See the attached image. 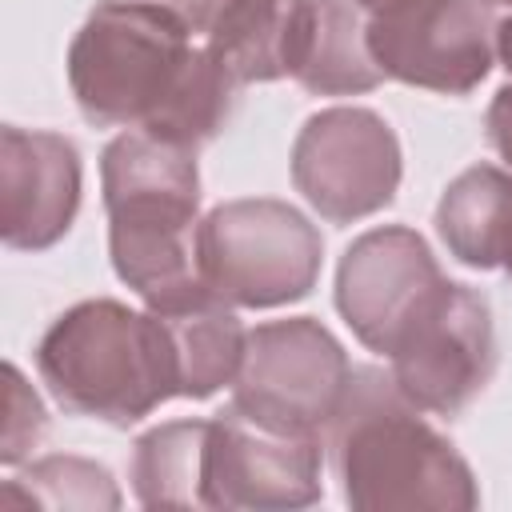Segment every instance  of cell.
Returning <instances> with one entry per match:
<instances>
[{
	"label": "cell",
	"instance_id": "277c9868",
	"mask_svg": "<svg viewBox=\"0 0 512 512\" xmlns=\"http://www.w3.org/2000/svg\"><path fill=\"white\" fill-rule=\"evenodd\" d=\"M36 372L72 416L128 428L176 396V360L164 320L96 296L60 312L36 344Z\"/></svg>",
	"mask_w": 512,
	"mask_h": 512
},
{
	"label": "cell",
	"instance_id": "7c38bea8",
	"mask_svg": "<svg viewBox=\"0 0 512 512\" xmlns=\"http://www.w3.org/2000/svg\"><path fill=\"white\" fill-rule=\"evenodd\" d=\"M80 152L60 132L0 128V240L16 252L60 244L80 212Z\"/></svg>",
	"mask_w": 512,
	"mask_h": 512
},
{
	"label": "cell",
	"instance_id": "3957f363",
	"mask_svg": "<svg viewBox=\"0 0 512 512\" xmlns=\"http://www.w3.org/2000/svg\"><path fill=\"white\" fill-rule=\"evenodd\" d=\"M108 252L144 308L200 292V168L196 148L152 132H120L100 156Z\"/></svg>",
	"mask_w": 512,
	"mask_h": 512
},
{
	"label": "cell",
	"instance_id": "9a60e30c",
	"mask_svg": "<svg viewBox=\"0 0 512 512\" xmlns=\"http://www.w3.org/2000/svg\"><path fill=\"white\" fill-rule=\"evenodd\" d=\"M436 232L464 268L512 264V172L496 164L464 168L436 204Z\"/></svg>",
	"mask_w": 512,
	"mask_h": 512
},
{
	"label": "cell",
	"instance_id": "5bb4252c",
	"mask_svg": "<svg viewBox=\"0 0 512 512\" xmlns=\"http://www.w3.org/2000/svg\"><path fill=\"white\" fill-rule=\"evenodd\" d=\"M308 0H232L208 32V52L244 88L296 72Z\"/></svg>",
	"mask_w": 512,
	"mask_h": 512
},
{
	"label": "cell",
	"instance_id": "cb8c5ba5",
	"mask_svg": "<svg viewBox=\"0 0 512 512\" xmlns=\"http://www.w3.org/2000/svg\"><path fill=\"white\" fill-rule=\"evenodd\" d=\"M488 4H508V8H512V0H488Z\"/></svg>",
	"mask_w": 512,
	"mask_h": 512
},
{
	"label": "cell",
	"instance_id": "6da1fadb",
	"mask_svg": "<svg viewBox=\"0 0 512 512\" xmlns=\"http://www.w3.org/2000/svg\"><path fill=\"white\" fill-rule=\"evenodd\" d=\"M68 88L96 128H140L200 148L216 140L240 84L160 0H100L68 44Z\"/></svg>",
	"mask_w": 512,
	"mask_h": 512
},
{
	"label": "cell",
	"instance_id": "8992f818",
	"mask_svg": "<svg viewBox=\"0 0 512 512\" xmlns=\"http://www.w3.org/2000/svg\"><path fill=\"white\" fill-rule=\"evenodd\" d=\"M392 376L400 392L432 412L460 416L496 372V328L488 300L444 276V284L404 324L392 352Z\"/></svg>",
	"mask_w": 512,
	"mask_h": 512
},
{
	"label": "cell",
	"instance_id": "2e32d148",
	"mask_svg": "<svg viewBox=\"0 0 512 512\" xmlns=\"http://www.w3.org/2000/svg\"><path fill=\"white\" fill-rule=\"evenodd\" d=\"M292 80L312 96H356L384 80L368 48L360 0H308V28Z\"/></svg>",
	"mask_w": 512,
	"mask_h": 512
},
{
	"label": "cell",
	"instance_id": "ba28073f",
	"mask_svg": "<svg viewBox=\"0 0 512 512\" xmlns=\"http://www.w3.org/2000/svg\"><path fill=\"white\" fill-rule=\"evenodd\" d=\"M400 176V140L372 108H324L292 140V184L328 224H352L388 208Z\"/></svg>",
	"mask_w": 512,
	"mask_h": 512
},
{
	"label": "cell",
	"instance_id": "52a82bcc",
	"mask_svg": "<svg viewBox=\"0 0 512 512\" xmlns=\"http://www.w3.org/2000/svg\"><path fill=\"white\" fill-rule=\"evenodd\" d=\"M352 364L344 344L312 316L256 324L232 380V404L296 432H324L344 400Z\"/></svg>",
	"mask_w": 512,
	"mask_h": 512
},
{
	"label": "cell",
	"instance_id": "8fae6325",
	"mask_svg": "<svg viewBox=\"0 0 512 512\" xmlns=\"http://www.w3.org/2000/svg\"><path fill=\"white\" fill-rule=\"evenodd\" d=\"M444 284L428 240L404 224L356 236L336 268V308L356 340L372 352H392L404 324Z\"/></svg>",
	"mask_w": 512,
	"mask_h": 512
},
{
	"label": "cell",
	"instance_id": "ffe728a7",
	"mask_svg": "<svg viewBox=\"0 0 512 512\" xmlns=\"http://www.w3.org/2000/svg\"><path fill=\"white\" fill-rule=\"evenodd\" d=\"M484 132H488V144L500 152V160L512 168V84H504L488 112H484Z\"/></svg>",
	"mask_w": 512,
	"mask_h": 512
},
{
	"label": "cell",
	"instance_id": "5b68a950",
	"mask_svg": "<svg viewBox=\"0 0 512 512\" xmlns=\"http://www.w3.org/2000/svg\"><path fill=\"white\" fill-rule=\"evenodd\" d=\"M200 280L232 308H280L320 280L324 236L292 204L272 196L216 204L196 232Z\"/></svg>",
	"mask_w": 512,
	"mask_h": 512
},
{
	"label": "cell",
	"instance_id": "9c48e42d",
	"mask_svg": "<svg viewBox=\"0 0 512 512\" xmlns=\"http://www.w3.org/2000/svg\"><path fill=\"white\" fill-rule=\"evenodd\" d=\"M320 432L280 428L224 404L208 420L204 508L216 512H288L324 496Z\"/></svg>",
	"mask_w": 512,
	"mask_h": 512
},
{
	"label": "cell",
	"instance_id": "ac0fdd59",
	"mask_svg": "<svg viewBox=\"0 0 512 512\" xmlns=\"http://www.w3.org/2000/svg\"><path fill=\"white\" fill-rule=\"evenodd\" d=\"M4 508H44V512H116L120 488L112 472L84 456H44L20 476L4 480Z\"/></svg>",
	"mask_w": 512,
	"mask_h": 512
},
{
	"label": "cell",
	"instance_id": "d4e9b609",
	"mask_svg": "<svg viewBox=\"0 0 512 512\" xmlns=\"http://www.w3.org/2000/svg\"><path fill=\"white\" fill-rule=\"evenodd\" d=\"M504 272H508V280H512V264H508V268H504Z\"/></svg>",
	"mask_w": 512,
	"mask_h": 512
},
{
	"label": "cell",
	"instance_id": "7a4b0ae2",
	"mask_svg": "<svg viewBox=\"0 0 512 512\" xmlns=\"http://www.w3.org/2000/svg\"><path fill=\"white\" fill-rule=\"evenodd\" d=\"M324 432L332 472L356 512H472L480 504L468 460L384 368H352Z\"/></svg>",
	"mask_w": 512,
	"mask_h": 512
},
{
	"label": "cell",
	"instance_id": "30bf717a",
	"mask_svg": "<svg viewBox=\"0 0 512 512\" xmlns=\"http://www.w3.org/2000/svg\"><path fill=\"white\" fill-rule=\"evenodd\" d=\"M368 48L384 76L468 96L496 60L488 0H384L368 16Z\"/></svg>",
	"mask_w": 512,
	"mask_h": 512
},
{
	"label": "cell",
	"instance_id": "7402d4cb",
	"mask_svg": "<svg viewBox=\"0 0 512 512\" xmlns=\"http://www.w3.org/2000/svg\"><path fill=\"white\" fill-rule=\"evenodd\" d=\"M496 56H500V64H504V72L512 76V16L496 24Z\"/></svg>",
	"mask_w": 512,
	"mask_h": 512
},
{
	"label": "cell",
	"instance_id": "e0dca14e",
	"mask_svg": "<svg viewBox=\"0 0 512 512\" xmlns=\"http://www.w3.org/2000/svg\"><path fill=\"white\" fill-rule=\"evenodd\" d=\"M208 420H168L136 436L128 480L144 508H204Z\"/></svg>",
	"mask_w": 512,
	"mask_h": 512
},
{
	"label": "cell",
	"instance_id": "d6986e66",
	"mask_svg": "<svg viewBox=\"0 0 512 512\" xmlns=\"http://www.w3.org/2000/svg\"><path fill=\"white\" fill-rule=\"evenodd\" d=\"M4 432H0V464L16 468L48 432V412L24 372L16 364H4Z\"/></svg>",
	"mask_w": 512,
	"mask_h": 512
},
{
	"label": "cell",
	"instance_id": "603a6c76",
	"mask_svg": "<svg viewBox=\"0 0 512 512\" xmlns=\"http://www.w3.org/2000/svg\"><path fill=\"white\" fill-rule=\"evenodd\" d=\"M360 4H364V8H376V4H384V0H360Z\"/></svg>",
	"mask_w": 512,
	"mask_h": 512
},
{
	"label": "cell",
	"instance_id": "4fadbf2b",
	"mask_svg": "<svg viewBox=\"0 0 512 512\" xmlns=\"http://www.w3.org/2000/svg\"><path fill=\"white\" fill-rule=\"evenodd\" d=\"M152 312L168 328V344H172V360H176V396L208 400L224 384L236 380L248 332L232 304H224L220 296L200 288V292H188Z\"/></svg>",
	"mask_w": 512,
	"mask_h": 512
},
{
	"label": "cell",
	"instance_id": "44dd1931",
	"mask_svg": "<svg viewBox=\"0 0 512 512\" xmlns=\"http://www.w3.org/2000/svg\"><path fill=\"white\" fill-rule=\"evenodd\" d=\"M164 8H172L192 32H212V24L224 16V8L232 4V0H160Z\"/></svg>",
	"mask_w": 512,
	"mask_h": 512
}]
</instances>
